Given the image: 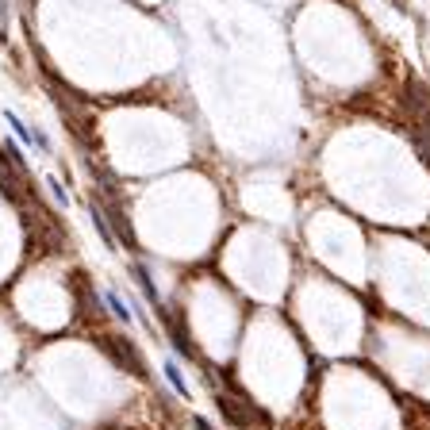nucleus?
Listing matches in <instances>:
<instances>
[{
    "instance_id": "f257e3e1",
    "label": "nucleus",
    "mask_w": 430,
    "mask_h": 430,
    "mask_svg": "<svg viewBox=\"0 0 430 430\" xmlns=\"http://www.w3.org/2000/svg\"><path fill=\"white\" fill-rule=\"evenodd\" d=\"M104 350L112 357H116L119 365H123L127 372H135V377H146V365H142V354L131 346L127 338H119V334H104Z\"/></svg>"
},
{
    "instance_id": "f03ea898",
    "label": "nucleus",
    "mask_w": 430,
    "mask_h": 430,
    "mask_svg": "<svg viewBox=\"0 0 430 430\" xmlns=\"http://www.w3.org/2000/svg\"><path fill=\"white\" fill-rule=\"evenodd\" d=\"M131 277H135V284H139V292L146 296V304L154 307V311H162L166 304H162V292H157V284H154V277H150V269H146V265H139V261H135V265H131Z\"/></svg>"
},
{
    "instance_id": "7ed1b4c3",
    "label": "nucleus",
    "mask_w": 430,
    "mask_h": 430,
    "mask_svg": "<svg viewBox=\"0 0 430 430\" xmlns=\"http://www.w3.org/2000/svg\"><path fill=\"white\" fill-rule=\"evenodd\" d=\"M19 184H24V173H19L8 157H4V150H0V192H4V196H12V200H19V196H24V189H19Z\"/></svg>"
},
{
    "instance_id": "20e7f679",
    "label": "nucleus",
    "mask_w": 430,
    "mask_h": 430,
    "mask_svg": "<svg viewBox=\"0 0 430 430\" xmlns=\"http://www.w3.org/2000/svg\"><path fill=\"white\" fill-rule=\"evenodd\" d=\"M162 372H166V381L173 384V392H177V396H184V399H189V384H184V377H181V369H177V361H166V365H162Z\"/></svg>"
},
{
    "instance_id": "39448f33",
    "label": "nucleus",
    "mask_w": 430,
    "mask_h": 430,
    "mask_svg": "<svg viewBox=\"0 0 430 430\" xmlns=\"http://www.w3.org/2000/svg\"><path fill=\"white\" fill-rule=\"evenodd\" d=\"M104 304H108V307H112V315H116V319H119V322H131V319H135V315H131V307H127V304H123V300H119V296H116V292H104Z\"/></svg>"
},
{
    "instance_id": "423d86ee",
    "label": "nucleus",
    "mask_w": 430,
    "mask_h": 430,
    "mask_svg": "<svg viewBox=\"0 0 430 430\" xmlns=\"http://www.w3.org/2000/svg\"><path fill=\"white\" fill-rule=\"evenodd\" d=\"M46 184H50V192H54V200H58V204H62V207H69V192H66V189H62V181H54V177H50V181H46Z\"/></svg>"
},
{
    "instance_id": "0eeeda50",
    "label": "nucleus",
    "mask_w": 430,
    "mask_h": 430,
    "mask_svg": "<svg viewBox=\"0 0 430 430\" xmlns=\"http://www.w3.org/2000/svg\"><path fill=\"white\" fill-rule=\"evenodd\" d=\"M8 35V0H0V39Z\"/></svg>"
},
{
    "instance_id": "6e6552de",
    "label": "nucleus",
    "mask_w": 430,
    "mask_h": 430,
    "mask_svg": "<svg viewBox=\"0 0 430 430\" xmlns=\"http://www.w3.org/2000/svg\"><path fill=\"white\" fill-rule=\"evenodd\" d=\"M196 430H212V422H207V419H200V415H196Z\"/></svg>"
}]
</instances>
